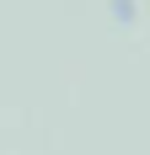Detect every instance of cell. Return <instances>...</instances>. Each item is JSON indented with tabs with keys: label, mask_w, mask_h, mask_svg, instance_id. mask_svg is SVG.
Masks as SVG:
<instances>
[]
</instances>
